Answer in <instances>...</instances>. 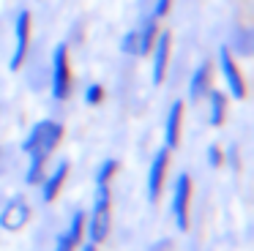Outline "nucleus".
Here are the masks:
<instances>
[{"instance_id":"1","label":"nucleus","mask_w":254,"mask_h":251,"mask_svg":"<svg viewBox=\"0 0 254 251\" xmlns=\"http://www.w3.org/2000/svg\"><path fill=\"white\" fill-rule=\"evenodd\" d=\"M110 205H112L110 183H96L93 207H90V213H85V240H90V243H96V246L107 240V235H110V224H112Z\"/></svg>"},{"instance_id":"2","label":"nucleus","mask_w":254,"mask_h":251,"mask_svg":"<svg viewBox=\"0 0 254 251\" xmlns=\"http://www.w3.org/2000/svg\"><path fill=\"white\" fill-rule=\"evenodd\" d=\"M61 139H63V126L52 118H44V120H36L33 123V128H30L28 136L22 139V147H19V150H22L25 156L50 158Z\"/></svg>"},{"instance_id":"3","label":"nucleus","mask_w":254,"mask_h":251,"mask_svg":"<svg viewBox=\"0 0 254 251\" xmlns=\"http://www.w3.org/2000/svg\"><path fill=\"white\" fill-rule=\"evenodd\" d=\"M50 93L55 101H66L71 96L74 85H71V63H68V44L61 41L55 44L50 58Z\"/></svg>"},{"instance_id":"4","label":"nucleus","mask_w":254,"mask_h":251,"mask_svg":"<svg viewBox=\"0 0 254 251\" xmlns=\"http://www.w3.org/2000/svg\"><path fill=\"white\" fill-rule=\"evenodd\" d=\"M189 205H191V178H189V172H178L172 180L170 213L181 232H189Z\"/></svg>"},{"instance_id":"5","label":"nucleus","mask_w":254,"mask_h":251,"mask_svg":"<svg viewBox=\"0 0 254 251\" xmlns=\"http://www.w3.org/2000/svg\"><path fill=\"white\" fill-rule=\"evenodd\" d=\"M30 27H33V14L28 8H19L14 16V52L8 58V68L19 71L28 60V49H30Z\"/></svg>"},{"instance_id":"6","label":"nucleus","mask_w":254,"mask_h":251,"mask_svg":"<svg viewBox=\"0 0 254 251\" xmlns=\"http://www.w3.org/2000/svg\"><path fill=\"white\" fill-rule=\"evenodd\" d=\"M219 71H221V79L227 85V96H232L235 101H243L246 98V79H243L230 47H219Z\"/></svg>"},{"instance_id":"7","label":"nucleus","mask_w":254,"mask_h":251,"mask_svg":"<svg viewBox=\"0 0 254 251\" xmlns=\"http://www.w3.org/2000/svg\"><path fill=\"white\" fill-rule=\"evenodd\" d=\"M167 169H170V147L161 145L153 153L148 164V175H145V188H148V202H156L161 196V188L167 183Z\"/></svg>"},{"instance_id":"8","label":"nucleus","mask_w":254,"mask_h":251,"mask_svg":"<svg viewBox=\"0 0 254 251\" xmlns=\"http://www.w3.org/2000/svg\"><path fill=\"white\" fill-rule=\"evenodd\" d=\"M170 49H172V36L170 30H159L153 47H150V82L161 85L167 79V65H170Z\"/></svg>"},{"instance_id":"9","label":"nucleus","mask_w":254,"mask_h":251,"mask_svg":"<svg viewBox=\"0 0 254 251\" xmlns=\"http://www.w3.org/2000/svg\"><path fill=\"white\" fill-rule=\"evenodd\" d=\"M30 221V205L22 194H14L6 205L0 207V227L8 232H17Z\"/></svg>"},{"instance_id":"10","label":"nucleus","mask_w":254,"mask_h":251,"mask_svg":"<svg viewBox=\"0 0 254 251\" xmlns=\"http://www.w3.org/2000/svg\"><path fill=\"white\" fill-rule=\"evenodd\" d=\"M66 178H68V161H66V158H61V161L55 164V169L47 172L44 180L39 183L41 199H44V202H55L58 194H61V188H63V183H66Z\"/></svg>"},{"instance_id":"11","label":"nucleus","mask_w":254,"mask_h":251,"mask_svg":"<svg viewBox=\"0 0 254 251\" xmlns=\"http://www.w3.org/2000/svg\"><path fill=\"white\" fill-rule=\"evenodd\" d=\"M183 109H186V104H183L181 98H178V101H172L170 109H167V118H164V147H170V150H175L178 142H181Z\"/></svg>"},{"instance_id":"12","label":"nucleus","mask_w":254,"mask_h":251,"mask_svg":"<svg viewBox=\"0 0 254 251\" xmlns=\"http://www.w3.org/2000/svg\"><path fill=\"white\" fill-rule=\"evenodd\" d=\"M208 87H210V60H202V63L191 71V76H189V101L191 104L202 101Z\"/></svg>"},{"instance_id":"13","label":"nucleus","mask_w":254,"mask_h":251,"mask_svg":"<svg viewBox=\"0 0 254 251\" xmlns=\"http://www.w3.org/2000/svg\"><path fill=\"white\" fill-rule=\"evenodd\" d=\"M205 98H208V123L216 128V126H221L227 120V104H230V96H227L224 90H219V87H208Z\"/></svg>"},{"instance_id":"14","label":"nucleus","mask_w":254,"mask_h":251,"mask_svg":"<svg viewBox=\"0 0 254 251\" xmlns=\"http://www.w3.org/2000/svg\"><path fill=\"white\" fill-rule=\"evenodd\" d=\"M156 36H159V19H156L153 14H145L142 19H139V27H137V52L139 55H148L150 47H153Z\"/></svg>"},{"instance_id":"15","label":"nucleus","mask_w":254,"mask_h":251,"mask_svg":"<svg viewBox=\"0 0 254 251\" xmlns=\"http://www.w3.org/2000/svg\"><path fill=\"white\" fill-rule=\"evenodd\" d=\"M47 161L50 158H41V156H28V172H25V183L28 186H39L47 175Z\"/></svg>"},{"instance_id":"16","label":"nucleus","mask_w":254,"mask_h":251,"mask_svg":"<svg viewBox=\"0 0 254 251\" xmlns=\"http://www.w3.org/2000/svg\"><path fill=\"white\" fill-rule=\"evenodd\" d=\"M66 232H68V238H71L77 246L82 243L85 240V210H74L71 213V221H68Z\"/></svg>"},{"instance_id":"17","label":"nucleus","mask_w":254,"mask_h":251,"mask_svg":"<svg viewBox=\"0 0 254 251\" xmlns=\"http://www.w3.org/2000/svg\"><path fill=\"white\" fill-rule=\"evenodd\" d=\"M121 169V164H118V158H104V161L96 167L93 172V180L96 183H110L112 178H115V172Z\"/></svg>"},{"instance_id":"18","label":"nucleus","mask_w":254,"mask_h":251,"mask_svg":"<svg viewBox=\"0 0 254 251\" xmlns=\"http://www.w3.org/2000/svg\"><path fill=\"white\" fill-rule=\"evenodd\" d=\"M82 101L88 104V107H99V104L104 101V87H101L99 82H90L82 93Z\"/></svg>"},{"instance_id":"19","label":"nucleus","mask_w":254,"mask_h":251,"mask_svg":"<svg viewBox=\"0 0 254 251\" xmlns=\"http://www.w3.org/2000/svg\"><path fill=\"white\" fill-rule=\"evenodd\" d=\"M137 47H139V44H137V27H134V30H126V33H123V38H121V52L137 58V55H139Z\"/></svg>"},{"instance_id":"20","label":"nucleus","mask_w":254,"mask_h":251,"mask_svg":"<svg viewBox=\"0 0 254 251\" xmlns=\"http://www.w3.org/2000/svg\"><path fill=\"white\" fill-rule=\"evenodd\" d=\"M221 158H224V164L232 169V172L241 169V150H238V145H230L227 150H221Z\"/></svg>"},{"instance_id":"21","label":"nucleus","mask_w":254,"mask_h":251,"mask_svg":"<svg viewBox=\"0 0 254 251\" xmlns=\"http://www.w3.org/2000/svg\"><path fill=\"white\" fill-rule=\"evenodd\" d=\"M52 251H77V243H74V240L68 238V232L63 229V232H58V238H55V246H52Z\"/></svg>"},{"instance_id":"22","label":"nucleus","mask_w":254,"mask_h":251,"mask_svg":"<svg viewBox=\"0 0 254 251\" xmlns=\"http://www.w3.org/2000/svg\"><path fill=\"white\" fill-rule=\"evenodd\" d=\"M205 161H208L213 169H219L221 164H224V158H221V147H219V145H210L208 153H205Z\"/></svg>"},{"instance_id":"23","label":"nucleus","mask_w":254,"mask_h":251,"mask_svg":"<svg viewBox=\"0 0 254 251\" xmlns=\"http://www.w3.org/2000/svg\"><path fill=\"white\" fill-rule=\"evenodd\" d=\"M172 8V0H153V8H150V14L156 16V19H164L167 14H170Z\"/></svg>"},{"instance_id":"24","label":"nucleus","mask_w":254,"mask_h":251,"mask_svg":"<svg viewBox=\"0 0 254 251\" xmlns=\"http://www.w3.org/2000/svg\"><path fill=\"white\" fill-rule=\"evenodd\" d=\"M79 251H99V246L90 243V240H82V243H79Z\"/></svg>"}]
</instances>
